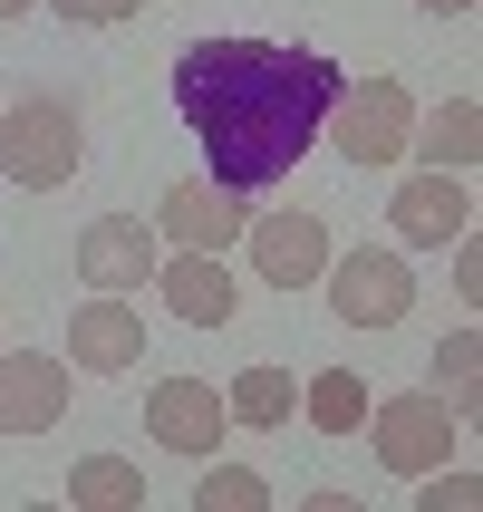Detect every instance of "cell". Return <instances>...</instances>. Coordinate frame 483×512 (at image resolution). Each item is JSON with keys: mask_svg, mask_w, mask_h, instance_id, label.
I'll return each instance as SVG.
<instances>
[{"mask_svg": "<svg viewBox=\"0 0 483 512\" xmlns=\"http://www.w3.org/2000/svg\"><path fill=\"white\" fill-rule=\"evenodd\" d=\"M339 87L348 78L329 49H281V39H194L174 58V107L213 155V184L232 194H271L319 145Z\"/></svg>", "mask_w": 483, "mask_h": 512, "instance_id": "6da1fadb", "label": "cell"}, {"mask_svg": "<svg viewBox=\"0 0 483 512\" xmlns=\"http://www.w3.org/2000/svg\"><path fill=\"white\" fill-rule=\"evenodd\" d=\"M78 155H87V136H78V107L68 97H10L0 107V174L10 184H29V194H49V184H68L78 174Z\"/></svg>", "mask_w": 483, "mask_h": 512, "instance_id": "7a4b0ae2", "label": "cell"}, {"mask_svg": "<svg viewBox=\"0 0 483 512\" xmlns=\"http://www.w3.org/2000/svg\"><path fill=\"white\" fill-rule=\"evenodd\" d=\"M406 126H416L406 78H358V87L329 97V126H319V136L339 145L358 174H377V165H397V155H406Z\"/></svg>", "mask_w": 483, "mask_h": 512, "instance_id": "3957f363", "label": "cell"}, {"mask_svg": "<svg viewBox=\"0 0 483 512\" xmlns=\"http://www.w3.org/2000/svg\"><path fill=\"white\" fill-rule=\"evenodd\" d=\"M368 435H377V464L416 484V474H435V464L455 455L464 416L435 397V387H416V397H387V406H377V416H368Z\"/></svg>", "mask_w": 483, "mask_h": 512, "instance_id": "277c9868", "label": "cell"}, {"mask_svg": "<svg viewBox=\"0 0 483 512\" xmlns=\"http://www.w3.org/2000/svg\"><path fill=\"white\" fill-rule=\"evenodd\" d=\"M68 397H78V368L58 348H10L0 358V435H58Z\"/></svg>", "mask_w": 483, "mask_h": 512, "instance_id": "5b68a950", "label": "cell"}, {"mask_svg": "<svg viewBox=\"0 0 483 512\" xmlns=\"http://www.w3.org/2000/svg\"><path fill=\"white\" fill-rule=\"evenodd\" d=\"M329 281V310L348 319V329H397L406 310H416V271H406L397 252H348L319 271Z\"/></svg>", "mask_w": 483, "mask_h": 512, "instance_id": "8992f818", "label": "cell"}, {"mask_svg": "<svg viewBox=\"0 0 483 512\" xmlns=\"http://www.w3.org/2000/svg\"><path fill=\"white\" fill-rule=\"evenodd\" d=\"M242 223H252V203L232 194V184H213V174H184V184L155 203V232H165L174 252H232Z\"/></svg>", "mask_w": 483, "mask_h": 512, "instance_id": "52a82bcc", "label": "cell"}, {"mask_svg": "<svg viewBox=\"0 0 483 512\" xmlns=\"http://www.w3.org/2000/svg\"><path fill=\"white\" fill-rule=\"evenodd\" d=\"M136 358H145L136 290H97V300H78V319H68V368H87V377H126Z\"/></svg>", "mask_w": 483, "mask_h": 512, "instance_id": "ba28073f", "label": "cell"}, {"mask_svg": "<svg viewBox=\"0 0 483 512\" xmlns=\"http://www.w3.org/2000/svg\"><path fill=\"white\" fill-rule=\"evenodd\" d=\"M155 261H165V232L136 223V213H97L78 232V281L87 290H136V281H155Z\"/></svg>", "mask_w": 483, "mask_h": 512, "instance_id": "9c48e42d", "label": "cell"}, {"mask_svg": "<svg viewBox=\"0 0 483 512\" xmlns=\"http://www.w3.org/2000/svg\"><path fill=\"white\" fill-rule=\"evenodd\" d=\"M223 426H232V406L203 387V377H155V397H145V435L165 445V455H213L223 445Z\"/></svg>", "mask_w": 483, "mask_h": 512, "instance_id": "30bf717a", "label": "cell"}, {"mask_svg": "<svg viewBox=\"0 0 483 512\" xmlns=\"http://www.w3.org/2000/svg\"><path fill=\"white\" fill-rule=\"evenodd\" d=\"M242 242H252V271L271 290H300V281L329 271V223H319V213H252Z\"/></svg>", "mask_w": 483, "mask_h": 512, "instance_id": "8fae6325", "label": "cell"}, {"mask_svg": "<svg viewBox=\"0 0 483 512\" xmlns=\"http://www.w3.org/2000/svg\"><path fill=\"white\" fill-rule=\"evenodd\" d=\"M387 213H397V242H455V232H474V194H464V174H445V165H416Z\"/></svg>", "mask_w": 483, "mask_h": 512, "instance_id": "7c38bea8", "label": "cell"}, {"mask_svg": "<svg viewBox=\"0 0 483 512\" xmlns=\"http://www.w3.org/2000/svg\"><path fill=\"white\" fill-rule=\"evenodd\" d=\"M155 281H165V310L174 319H194V329H223L232 319V271H223V252H174V261H155Z\"/></svg>", "mask_w": 483, "mask_h": 512, "instance_id": "4fadbf2b", "label": "cell"}, {"mask_svg": "<svg viewBox=\"0 0 483 512\" xmlns=\"http://www.w3.org/2000/svg\"><path fill=\"white\" fill-rule=\"evenodd\" d=\"M406 145H416L426 165L464 174V165H474V145H483V107H474V97H445V107H435L426 126H406Z\"/></svg>", "mask_w": 483, "mask_h": 512, "instance_id": "5bb4252c", "label": "cell"}, {"mask_svg": "<svg viewBox=\"0 0 483 512\" xmlns=\"http://www.w3.org/2000/svg\"><path fill=\"white\" fill-rule=\"evenodd\" d=\"M68 503H78V512H145V474H136L126 455H78Z\"/></svg>", "mask_w": 483, "mask_h": 512, "instance_id": "9a60e30c", "label": "cell"}, {"mask_svg": "<svg viewBox=\"0 0 483 512\" xmlns=\"http://www.w3.org/2000/svg\"><path fill=\"white\" fill-rule=\"evenodd\" d=\"M223 406H232V426H290V406H300V387H290V368H242L223 387Z\"/></svg>", "mask_w": 483, "mask_h": 512, "instance_id": "2e32d148", "label": "cell"}, {"mask_svg": "<svg viewBox=\"0 0 483 512\" xmlns=\"http://www.w3.org/2000/svg\"><path fill=\"white\" fill-rule=\"evenodd\" d=\"M300 406H310L319 435H358V426H368V377H358V368H329V377L300 387Z\"/></svg>", "mask_w": 483, "mask_h": 512, "instance_id": "e0dca14e", "label": "cell"}, {"mask_svg": "<svg viewBox=\"0 0 483 512\" xmlns=\"http://www.w3.org/2000/svg\"><path fill=\"white\" fill-rule=\"evenodd\" d=\"M474 387H483V339H474V329H455V339L435 348V397L455 406L464 426H474Z\"/></svg>", "mask_w": 483, "mask_h": 512, "instance_id": "ac0fdd59", "label": "cell"}, {"mask_svg": "<svg viewBox=\"0 0 483 512\" xmlns=\"http://www.w3.org/2000/svg\"><path fill=\"white\" fill-rule=\"evenodd\" d=\"M271 503V484H261L252 464H213L203 455V484H194V512H261Z\"/></svg>", "mask_w": 483, "mask_h": 512, "instance_id": "d6986e66", "label": "cell"}, {"mask_svg": "<svg viewBox=\"0 0 483 512\" xmlns=\"http://www.w3.org/2000/svg\"><path fill=\"white\" fill-rule=\"evenodd\" d=\"M474 474H445V464H435V474H416V512H464V503H474Z\"/></svg>", "mask_w": 483, "mask_h": 512, "instance_id": "ffe728a7", "label": "cell"}, {"mask_svg": "<svg viewBox=\"0 0 483 512\" xmlns=\"http://www.w3.org/2000/svg\"><path fill=\"white\" fill-rule=\"evenodd\" d=\"M145 0H58V20H78V29H116V20H136Z\"/></svg>", "mask_w": 483, "mask_h": 512, "instance_id": "44dd1931", "label": "cell"}, {"mask_svg": "<svg viewBox=\"0 0 483 512\" xmlns=\"http://www.w3.org/2000/svg\"><path fill=\"white\" fill-rule=\"evenodd\" d=\"M455 290H464V300H483V252H474V232H455Z\"/></svg>", "mask_w": 483, "mask_h": 512, "instance_id": "7402d4cb", "label": "cell"}, {"mask_svg": "<svg viewBox=\"0 0 483 512\" xmlns=\"http://www.w3.org/2000/svg\"><path fill=\"white\" fill-rule=\"evenodd\" d=\"M416 10H435V20H464V10H474V0H416Z\"/></svg>", "mask_w": 483, "mask_h": 512, "instance_id": "603a6c76", "label": "cell"}, {"mask_svg": "<svg viewBox=\"0 0 483 512\" xmlns=\"http://www.w3.org/2000/svg\"><path fill=\"white\" fill-rule=\"evenodd\" d=\"M29 10H39V0H0V20H29Z\"/></svg>", "mask_w": 483, "mask_h": 512, "instance_id": "cb8c5ba5", "label": "cell"}]
</instances>
